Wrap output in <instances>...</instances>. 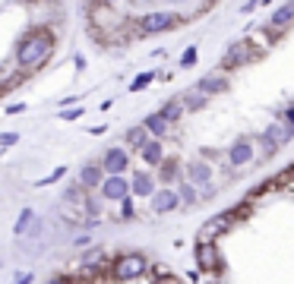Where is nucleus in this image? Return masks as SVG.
<instances>
[{"label":"nucleus","instance_id":"obj_1","mask_svg":"<svg viewBox=\"0 0 294 284\" xmlns=\"http://www.w3.org/2000/svg\"><path fill=\"white\" fill-rule=\"evenodd\" d=\"M54 32L48 26H32L19 41H16V67H19L23 73H32V70H41L51 54H54Z\"/></svg>","mask_w":294,"mask_h":284},{"label":"nucleus","instance_id":"obj_2","mask_svg":"<svg viewBox=\"0 0 294 284\" xmlns=\"http://www.w3.org/2000/svg\"><path fill=\"white\" fill-rule=\"evenodd\" d=\"M149 269H152V262H149V256H145V253L127 250V253H117V256L111 259L108 275H111L114 281H136V278H142V275H149Z\"/></svg>","mask_w":294,"mask_h":284},{"label":"nucleus","instance_id":"obj_3","mask_svg":"<svg viewBox=\"0 0 294 284\" xmlns=\"http://www.w3.org/2000/svg\"><path fill=\"white\" fill-rule=\"evenodd\" d=\"M136 35L149 38V35H161V32H171L174 26H180L171 10H152V13H142L139 19H130Z\"/></svg>","mask_w":294,"mask_h":284},{"label":"nucleus","instance_id":"obj_4","mask_svg":"<svg viewBox=\"0 0 294 284\" xmlns=\"http://www.w3.org/2000/svg\"><path fill=\"white\" fill-rule=\"evenodd\" d=\"M247 215V208L244 205H234V208H228V212H218V215H212L209 221H206V227L199 231V243H215V237L218 234H225V231H231V227L237 224Z\"/></svg>","mask_w":294,"mask_h":284},{"label":"nucleus","instance_id":"obj_5","mask_svg":"<svg viewBox=\"0 0 294 284\" xmlns=\"http://www.w3.org/2000/svg\"><path fill=\"white\" fill-rule=\"evenodd\" d=\"M212 177H215V164H209L203 158H190L187 164H180V180H187L199 193L212 186Z\"/></svg>","mask_w":294,"mask_h":284},{"label":"nucleus","instance_id":"obj_6","mask_svg":"<svg viewBox=\"0 0 294 284\" xmlns=\"http://www.w3.org/2000/svg\"><path fill=\"white\" fill-rule=\"evenodd\" d=\"M260 57H263V51L256 48L250 38H244V41H237V45L228 48L225 60H222V73H225V70H237V67H247V63H256Z\"/></svg>","mask_w":294,"mask_h":284},{"label":"nucleus","instance_id":"obj_7","mask_svg":"<svg viewBox=\"0 0 294 284\" xmlns=\"http://www.w3.org/2000/svg\"><path fill=\"white\" fill-rule=\"evenodd\" d=\"M98 167H101L104 177H127V170H130V151H127L123 145H111L101 155Z\"/></svg>","mask_w":294,"mask_h":284},{"label":"nucleus","instance_id":"obj_8","mask_svg":"<svg viewBox=\"0 0 294 284\" xmlns=\"http://www.w3.org/2000/svg\"><path fill=\"white\" fill-rule=\"evenodd\" d=\"M291 23H294V4L285 0V4H279L272 10V16H269V23L263 26V32L269 35V41H279V38L291 29Z\"/></svg>","mask_w":294,"mask_h":284},{"label":"nucleus","instance_id":"obj_9","mask_svg":"<svg viewBox=\"0 0 294 284\" xmlns=\"http://www.w3.org/2000/svg\"><path fill=\"white\" fill-rule=\"evenodd\" d=\"M225 161H228L231 167H247V164H253V161H256V142H253L250 136L234 139V142L228 145V151H225Z\"/></svg>","mask_w":294,"mask_h":284},{"label":"nucleus","instance_id":"obj_10","mask_svg":"<svg viewBox=\"0 0 294 284\" xmlns=\"http://www.w3.org/2000/svg\"><path fill=\"white\" fill-rule=\"evenodd\" d=\"M193 259H196V272L212 275L222 269V253H218V243H196L193 246Z\"/></svg>","mask_w":294,"mask_h":284},{"label":"nucleus","instance_id":"obj_11","mask_svg":"<svg viewBox=\"0 0 294 284\" xmlns=\"http://www.w3.org/2000/svg\"><path fill=\"white\" fill-rule=\"evenodd\" d=\"M193 89H196V92H203L206 98H218V95H225V92L231 89V79H228V73L212 70V73H206V76H203V79H199Z\"/></svg>","mask_w":294,"mask_h":284},{"label":"nucleus","instance_id":"obj_12","mask_svg":"<svg viewBox=\"0 0 294 284\" xmlns=\"http://www.w3.org/2000/svg\"><path fill=\"white\" fill-rule=\"evenodd\" d=\"M98 199L101 202H123V199H130V183H127V177H104L101 186H98Z\"/></svg>","mask_w":294,"mask_h":284},{"label":"nucleus","instance_id":"obj_13","mask_svg":"<svg viewBox=\"0 0 294 284\" xmlns=\"http://www.w3.org/2000/svg\"><path fill=\"white\" fill-rule=\"evenodd\" d=\"M127 183H130V199H152V193L158 189L155 174H149V170H139Z\"/></svg>","mask_w":294,"mask_h":284},{"label":"nucleus","instance_id":"obj_14","mask_svg":"<svg viewBox=\"0 0 294 284\" xmlns=\"http://www.w3.org/2000/svg\"><path fill=\"white\" fill-rule=\"evenodd\" d=\"M180 208V199L174 193V186H158L152 193V212L155 215H168V212H177Z\"/></svg>","mask_w":294,"mask_h":284},{"label":"nucleus","instance_id":"obj_15","mask_svg":"<svg viewBox=\"0 0 294 284\" xmlns=\"http://www.w3.org/2000/svg\"><path fill=\"white\" fill-rule=\"evenodd\" d=\"M101 180H104V174H101V167H98V161H86V164L79 167V177H76V186L82 189V193H95V189L101 186Z\"/></svg>","mask_w":294,"mask_h":284},{"label":"nucleus","instance_id":"obj_16","mask_svg":"<svg viewBox=\"0 0 294 284\" xmlns=\"http://www.w3.org/2000/svg\"><path fill=\"white\" fill-rule=\"evenodd\" d=\"M136 155H139V161H142L145 167H158L164 158H168V151H164V142H158V139H149V142H145V145L136 151Z\"/></svg>","mask_w":294,"mask_h":284},{"label":"nucleus","instance_id":"obj_17","mask_svg":"<svg viewBox=\"0 0 294 284\" xmlns=\"http://www.w3.org/2000/svg\"><path fill=\"white\" fill-rule=\"evenodd\" d=\"M139 126H142L145 133H149V139H158V142H164V136H168V133H171V123L164 120L158 111H152V114H149V117H145V120H142Z\"/></svg>","mask_w":294,"mask_h":284},{"label":"nucleus","instance_id":"obj_18","mask_svg":"<svg viewBox=\"0 0 294 284\" xmlns=\"http://www.w3.org/2000/svg\"><path fill=\"white\" fill-rule=\"evenodd\" d=\"M155 170H158L155 183H161V186H174V183L180 180V161H177V158H164Z\"/></svg>","mask_w":294,"mask_h":284},{"label":"nucleus","instance_id":"obj_19","mask_svg":"<svg viewBox=\"0 0 294 284\" xmlns=\"http://www.w3.org/2000/svg\"><path fill=\"white\" fill-rule=\"evenodd\" d=\"M177 101H180L183 114H193V111H203V107L209 104V98H206L203 92H196V89H187V92H180V95H177Z\"/></svg>","mask_w":294,"mask_h":284},{"label":"nucleus","instance_id":"obj_20","mask_svg":"<svg viewBox=\"0 0 294 284\" xmlns=\"http://www.w3.org/2000/svg\"><path fill=\"white\" fill-rule=\"evenodd\" d=\"M263 136H266L269 142H275V145L282 148V145H288V142L294 139V129H288V126H282V123H269Z\"/></svg>","mask_w":294,"mask_h":284},{"label":"nucleus","instance_id":"obj_21","mask_svg":"<svg viewBox=\"0 0 294 284\" xmlns=\"http://www.w3.org/2000/svg\"><path fill=\"white\" fill-rule=\"evenodd\" d=\"M123 142H127V145H123L127 151H130V148H133V151H139V148H142L145 142H149V133H145V129H142V126L136 123V126H130V129L123 133Z\"/></svg>","mask_w":294,"mask_h":284},{"label":"nucleus","instance_id":"obj_22","mask_svg":"<svg viewBox=\"0 0 294 284\" xmlns=\"http://www.w3.org/2000/svg\"><path fill=\"white\" fill-rule=\"evenodd\" d=\"M35 221H38L35 208H23L19 218H16V224H13V234H16V237H29V231H32V224H35Z\"/></svg>","mask_w":294,"mask_h":284},{"label":"nucleus","instance_id":"obj_23","mask_svg":"<svg viewBox=\"0 0 294 284\" xmlns=\"http://www.w3.org/2000/svg\"><path fill=\"white\" fill-rule=\"evenodd\" d=\"M174 193H177L180 205H196V202H199V189H193L187 180H177V183H174Z\"/></svg>","mask_w":294,"mask_h":284},{"label":"nucleus","instance_id":"obj_24","mask_svg":"<svg viewBox=\"0 0 294 284\" xmlns=\"http://www.w3.org/2000/svg\"><path fill=\"white\" fill-rule=\"evenodd\" d=\"M158 114H161V117H164V120H168V123L174 126V123L183 117V107H180V101H177V98H168V101H164V104L158 107Z\"/></svg>","mask_w":294,"mask_h":284},{"label":"nucleus","instance_id":"obj_25","mask_svg":"<svg viewBox=\"0 0 294 284\" xmlns=\"http://www.w3.org/2000/svg\"><path fill=\"white\" fill-rule=\"evenodd\" d=\"M152 82H155V70H152V73H139V76H133L130 92H142V89H149Z\"/></svg>","mask_w":294,"mask_h":284},{"label":"nucleus","instance_id":"obj_26","mask_svg":"<svg viewBox=\"0 0 294 284\" xmlns=\"http://www.w3.org/2000/svg\"><path fill=\"white\" fill-rule=\"evenodd\" d=\"M253 142H260V151H256V155H263V158H275V155H279V145H275V142H269L266 136L253 139Z\"/></svg>","mask_w":294,"mask_h":284},{"label":"nucleus","instance_id":"obj_27","mask_svg":"<svg viewBox=\"0 0 294 284\" xmlns=\"http://www.w3.org/2000/svg\"><path fill=\"white\" fill-rule=\"evenodd\" d=\"M196 60H199V51H196V45L183 48V54H180V67H183V70H190V67H193Z\"/></svg>","mask_w":294,"mask_h":284},{"label":"nucleus","instance_id":"obj_28","mask_svg":"<svg viewBox=\"0 0 294 284\" xmlns=\"http://www.w3.org/2000/svg\"><path fill=\"white\" fill-rule=\"evenodd\" d=\"M64 177H67V167L60 164V167H54L51 174H48L45 180H38V183H35V186H51V183H57V180H64Z\"/></svg>","mask_w":294,"mask_h":284},{"label":"nucleus","instance_id":"obj_29","mask_svg":"<svg viewBox=\"0 0 294 284\" xmlns=\"http://www.w3.org/2000/svg\"><path fill=\"white\" fill-rule=\"evenodd\" d=\"M279 123H282V126H288V129H294V104H291V101L279 111Z\"/></svg>","mask_w":294,"mask_h":284},{"label":"nucleus","instance_id":"obj_30","mask_svg":"<svg viewBox=\"0 0 294 284\" xmlns=\"http://www.w3.org/2000/svg\"><path fill=\"white\" fill-rule=\"evenodd\" d=\"M19 142V133H0V148H10Z\"/></svg>","mask_w":294,"mask_h":284},{"label":"nucleus","instance_id":"obj_31","mask_svg":"<svg viewBox=\"0 0 294 284\" xmlns=\"http://www.w3.org/2000/svg\"><path fill=\"white\" fill-rule=\"evenodd\" d=\"M117 215H120L123 221H130V218H133V199H123V202H120V212H117Z\"/></svg>","mask_w":294,"mask_h":284},{"label":"nucleus","instance_id":"obj_32","mask_svg":"<svg viewBox=\"0 0 294 284\" xmlns=\"http://www.w3.org/2000/svg\"><path fill=\"white\" fill-rule=\"evenodd\" d=\"M60 117L64 120H79L82 117V107H67V111H60Z\"/></svg>","mask_w":294,"mask_h":284},{"label":"nucleus","instance_id":"obj_33","mask_svg":"<svg viewBox=\"0 0 294 284\" xmlns=\"http://www.w3.org/2000/svg\"><path fill=\"white\" fill-rule=\"evenodd\" d=\"M45 284H73V278H67V275H51Z\"/></svg>","mask_w":294,"mask_h":284},{"label":"nucleus","instance_id":"obj_34","mask_svg":"<svg viewBox=\"0 0 294 284\" xmlns=\"http://www.w3.org/2000/svg\"><path fill=\"white\" fill-rule=\"evenodd\" d=\"M32 281H35V275H32V272H23L19 278H13L10 284H32Z\"/></svg>","mask_w":294,"mask_h":284},{"label":"nucleus","instance_id":"obj_35","mask_svg":"<svg viewBox=\"0 0 294 284\" xmlns=\"http://www.w3.org/2000/svg\"><path fill=\"white\" fill-rule=\"evenodd\" d=\"M155 284H177V281H174V275L168 272V275H158V281H155Z\"/></svg>","mask_w":294,"mask_h":284},{"label":"nucleus","instance_id":"obj_36","mask_svg":"<svg viewBox=\"0 0 294 284\" xmlns=\"http://www.w3.org/2000/svg\"><path fill=\"white\" fill-rule=\"evenodd\" d=\"M19 111H26V104H7V114H19Z\"/></svg>","mask_w":294,"mask_h":284}]
</instances>
